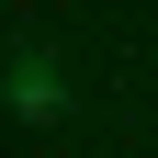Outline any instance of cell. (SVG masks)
<instances>
[{"mask_svg": "<svg viewBox=\"0 0 158 158\" xmlns=\"http://www.w3.org/2000/svg\"><path fill=\"white\" fill-rule=\"evenodd\" d=\"M11 113L56 124V113H68V68H56V56H23V68H11Z\"/></svg>", "mask_w": 158, "mask_h": 158, "instance_id": "cell-1", "label": "cell"}]
</instances>
